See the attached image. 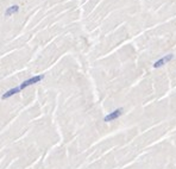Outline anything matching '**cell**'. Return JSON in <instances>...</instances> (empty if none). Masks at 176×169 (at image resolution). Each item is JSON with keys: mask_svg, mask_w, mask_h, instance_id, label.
<instances>
[{"mask_svg": "<svg viewBox=\"0 0 176 169\" xmlns=\"http://www.w3.org/2000/svg\"><path fill=\"white\" fill-rule=\"evenodd\" d=\"M173 58H174V55H173V54L165 55V56H163L162 58H159L158 61H156V62L153 63V67H155V68H159V67H162V66L167 64L168 62H170Z\"/></svg>", "mask_w": 176, "mask_h": 169, "instance_id": "obj_4", "label": "cell"}, {"mask_svg": "<svg viewBox=\"0 0 176 169\" xmlns=\"http://www.w3.org/2000/svg\"><path fill=\"white\" fill-rule=\"evenodd\" d=\"M123 108L120 107V108H117V110H114L113 112H110L107 116H105V118H103V121H106V123H110V121H113L116 120V119H118L122 114H123Z\"/></svg>", "mask_w": 176, "mask_h": 169, "instance_id": "obj_2", "label": "cell"}, {"mask_svg": "<svg viewBox=\"0 0 176 169\" xmlns=\"http://www.w3.org/2000/svg\"><path fill=\"white\" fill-rule=\"evenodd\" d=\"M43 79H44V75H43V74H41V75H35V76H31L30 79H27V80H25V81H23V82L19 85V87H20V89L23 91L24 88L29 87V86H32V85H35V83H38V82H41Z\"/></svg>", "mask_w": 176, "mask_h": 169, "instance_id": "obj_1", "label": "cell"}, {"mask_svg": "<svg viewBox=\"0 0 176 169\" xmlns=\"http://www.w3.org/2000/svg\"><path fill=\"white\" fill-rule=\"evenodd\" d=\"M19 11H20V6H19L18 4H13V5H10V6L5 10L4 16H5V17H12V16L17 14Z\"/></svg>", "mask_w": 176, "mask_h": 169, "instance_id": "obj_3", "label": "cell"}, {"mask_svg": "<svg viewBox=\"0 0 176 169\" xmlns=\"http://www.w3.org/2000/svg\"><path fill=\"white\" fill-rule=\"evenodd\" d=\"M19 92H22V89H20V87L18 86V87H14V88H11V89H8L7 92H5L2 95H1V99L2 100H6V99H8V98L13 97V95H16V94H18Z\"/></svg>", "mask_w": 176, "mask_h": 169, "instance_id": "obj_5", "label": "cell"}]
</instances>
